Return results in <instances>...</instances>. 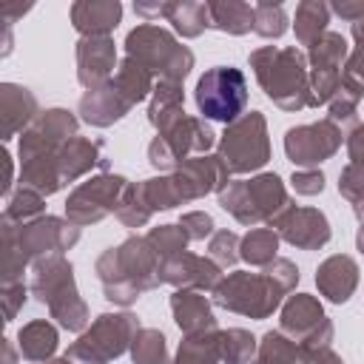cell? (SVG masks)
<instances>
[{"instance_id":"cell-1","label":"cell","mask_w":364,"mask_h":364,"mask_svg":"<svg viewBox=\"0 0 364 364\" xmlns=\"http://www.w3.org/2000/svg\"><path fill=\"white\" fill-rule=\"evenodd\" d=\"M196 105L208 119L233 122L247 105V82L239 68L216 65L196 82Z\"/></svg>"}]
</instances>
